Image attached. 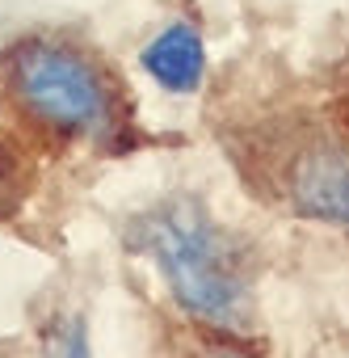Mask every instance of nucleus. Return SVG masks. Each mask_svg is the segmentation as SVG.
<instances>
[{"label":"nucleus","instance_id":"nucleus-1","mask_svg":"<svg viewBox=\"0 0 349 358\" xmlns=\"http://www.w3.org/2000/svg\"><path fill=\"white\" fill-rule=\"evenodd\" d=\"M5 110L51 143H110L122 127L114 80L68 38L26 34L0 51Z\"/></svg>","mask_w":349,"mask_h":358},{"label":"nucleus","instance_id":"nucleus-2","mask_svg":"<svg viewBox=\"0 0 349 358\" xmlns=\"http://www.w3.org/2000/svg\"><path fill=\"white\" fill-rule=\"evenodd\" d=\"M131 245L156 262L168 295L181 303L186 316H198L207 324H244L248 278L240 253L198 199L172 194L135 215Z\"/></svg>","mask_w":349,"mask_h":358},{"label":"nucleus","instance_id":"nucleus-3","mask_svg":"<svg viewBox=\"0 0 349 358\" xmlns=\"http://www.w3.org/2000/svg\"><path fill=\"white\" fill-rule=\"evenodd\" d=\"M143 72L164 89V93H194L202 85V72H207V47H202V34L186 22L160 30L143 55H139Z\"/></svg>","mask_w":349,"mask_h":358},{"label":"nucleus","instance_id":"nucleus-4","mask_svg":"<svg viewBox=\"0 0 349 358\" xmlns=\"http://www.w3.org/2000/svg\"><path fill=\"white\" fill-rule=\"evenodd\" d=\"M295 207L311 220L349 224V156L311 152L295 169Z\"/></svg>","mask_w":349,"mask_h":358},{"label":"nucleus","instance_id":"nucleus-5","mask_svg":"<svg viewBox=\"0 0 349 358\" xmlns=\"http://www.w3.org/2000/svg\"><path fill=\"white\" fill-rule=\"evenodd\" d=\"M30 194V164H26V148L17 143V135H9L0 127V224L13 220L26 207Z\"/></svg>","mask_w":349,"mask_h":358},{"label":"nucleus","instance_id":"nucleus-6","mask_svg":"<svg viewBox=\"0 0 349 358\" xmlns=\"http://www.w3.org/2000/svg\"><path fill=\"white\" fill-rule=\"evenodd\" d=\"M38 358H93V341H89V324L80 316H55L43 333V350Z\"/></svg>","mask_w":349,"mask_h":358},{"label":"nucleus","instance_id":"nucleus-7","mask_svg":"<svg viewBox=\"0 0 349 358\" xmlns=\"http://www.w3.org/2000/svg\"><path fill=\"white\" fill-rule=\"evenodd\" d=\"M215 358H248V354H240V350H219Z\"/></svg>","mask_w":349,"mask_h":358}]
</instances>
